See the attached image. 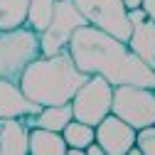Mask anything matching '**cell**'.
Segmentation results:
<instances>
[{
    "instance_id": "8",
    "label": "cell",
    "mask_w": 155,
    "mask_h": 155,
    "mask_svg": "<svg viewBox=\"0 0 155 155\" xmlns=\"http://www.w3.org/2000/svg\"><path fill=\"white\" fill-rule=\"evenodd\" d=\"M94 128H96V140L101 143L106 155H126L135 145V133L138 130L123 118H118L116 113H108Z\"/></svg>"
},
{
    "instance_id": "2",
    "label": "cell",
    "mask_w": 155,
    "mask_h": 155,
    "mask_svg": "<svg viewBox=\"0 0 155 155\" xmlns=\"http://www.w3.org/2000/svg\"><path fill=\"white\" fill-rule=\"evenodd\" d=\"M89 79L79 67L74 64L69 49H62L49 57H37V59L22 71L20 89L30 101L40 106H59L71 104L74 94Z\"/></svg>"
},
{
    "instance_id": "3",
    "label": "cell",
    "mask_w": 155,
    "mask_h": 155,
    "mask_svg": "<svg viewBox=\"0 0 155 155\" xmlns=\"http://www.w3.org/2000/svg\"><path fill=\"white\" fill-rule=\"evenodd\" d=\"M42 57L40 35L30 25L15 30H0V79H10L20 84L22 71Z\"/></svg>"
},
{
    "instance_id": "15",
    "label": "cell",
    "mask_w": 155,
    "mask_h": 155,
    "mask_svg": "<svg viewBox=\"0 0 155 155\" xmlns=\"http://www.w3.org/2000/svg\"><path fill=\"white\" fill-rule=\"evenodd\" d=\"M30 0H0V30H15L27 22Z\"/></svg>"
},
{
    "instance_id": "11",
    "label": "cell",
    "mask_w": 155,
    "mask_h": 155,
    "mask_svg": "<svg viewBox=\"0 0 155 155\" xmlns=\"http://www.w3.org/2000/svg\"><path fill=\"white\" fill-rule=\"evenodd\" d=\"M133 54H138L140 59L155 69V22L153 20H143L138 25H133L130 30V37H128V42Z\"/></svg>"
},
{
    "instance_id": "18",
    "label": "cell",
    "mask_w": 155,
    "mask_h": 155,
    "mask_svg": "<svg viewBox=\"0 0 155 155\" xmlns=\"http://www.w3.org/2000/svg\"><path fill=\"white\" fill-rule=\"evenodd\" d=\"M143 20H148V15H145L143 5H140V8L128 10V22H130V25H138V22H143Z\"/></svg>"
},
{
    "instance_id": "4",
    "label": "cell",
    "mask_w": 155,
    "mask_h": 155,
    "mask_svg": "<svg viewBox=\"0 0 155 155\" xmlns=\"http://www.w3.org/2000/svg\"><path fill=\"white\" fill-rule=\"evenodd\" d=\"M111 113L130 123L135 130L145 126H155V89L135 86V84L113 86Z\"/></svg>"
},
{
    "instance_id": "17",
    "label": "cell",
    "mask_w": 155,
    "mask_h": 155,
    "mask_svg": "<svg viewBox=\"0 0 155 155\" xmlns=\"http://www.w3.org/2000/svg\"><path fill=\"white\" fill-rule=\"evenodd\" d=\"M135 145L140 148L143 155H155V126L138 128V133H135Z\"/></svg>"
},
{
    "instance_id": "12",
    "label": "cell",
    "mask_w": 155,
    "mask_h": 155,
    "mask_svg": "<svg viewBox=\"0 0 155 155\" xmlns=\"http://www.w3.org/2000/svg\"><path fill=\"white\" fill-rule=\"evenodd\" d=\"M67 140L62 133L40 128H30V153L32 155H67Z\"/></svg>"
},
{
    "instance_id": "14",
    "label": "cell",
    "mask_w": 155,
    "mask_h": 155,
    "mask_svg": "<svg viewBox=\"0 0 155 155\" xmlns=\"http://www.w3.org/2000/svg\"><path fill=\"white\" fill-rule=\"evenodd\" d=\"M74 118V111L71 104H59V106H42V111L37 113V126L40 128H49L62 133L64 126Z\"/></svg>"
},
{
    "instance_id": "1",
    "label": "cell",
    "mask_w": 155,
    "mask_h": 155,
    "mask_svg": "<svg viewBox=\"0 0 155 155\" xmlns=\"http://www.w3.org/2000/svg\"><path fill=\"white\" fill-rule=\"evenodd\" d=\"M74 64L84 74H99L113 86L135 84L155 89V69L148 67L138 54H133L130 47L94 25L76 27L67 45Z\"/></svg>"
},
{
    "instance_id": "7",
    "label": "cell",
    "mask_w": 155,
    "mask_h": 155,
    "mask_svg": "<svg viewBox=\"0 0 155 155\" xmlns=\"http://www.w3.org/2000/svg\"><path fill=\"white\" fill-rule=\"evenodd\" d=\"M74 5L79 8L89 25L128 42L133 25L128 22V10L123 0H74Z\"/></svg>"
},
{
    "instance_id": "20",
    "label": "cell",
    "mask_w": 155,
    "mask_h": 155,
    "mask_svg": "<svg viewBox=\"0 0 155 155\" xmlns=\"http://www.w3.org/2000/svg\"><path fill=\"white\" fill-rule=\"evenodd\" d=\"M143 10L148 15V20L155 22V0H143Z\"/></svg>"
},
{
    "instance_id": "13",
    "label": "cell",
    "mask_w": 155,
    "mask_h": 155,
    "mask_svg": "<svg viewBox=\"0 0 155 155\" xmlns=\"http://www.w3.org/2000/svg\"><path fill=\"white\" fill-rule=\"evenodd\" d=\"M62 135H64L67 148H69L67 155H79V153L86 150V145H89L91 140H96V128L89 126V123H84V121L71 118V121L64 126Z\"/></svg>"
},
{
    "instance_id": "19",
    "label": "cell",
    "mask_w": 155,
    "mask_h": 155,
    "mask_svg": "<svg viewBox=\"0 0 155 155\" xmlns=\"http://www.w3.org/2000/svg\"><path fill=\"white\" fill-rule=\"evenodd\" d=\"M84 153H86V155H106V153H104V148H101V143H99V140H91V143H89V145H86V150H84Z\"/></svg>"
},
{
    "instance_id": "9",
    "label": "cell",
    "mask_w": 155,
    "mask_h": 155,
    "mask_svg": "<svg viewBox=\"0 0 155 155\" xmlns=\"http://www.w3.org/2000/svg\"><path fill=\"white\" fill-rule=\"evenodd\" d=\"M40 111H42V106L30 101L17 81L0 79V121L3 118H22L30 128H35Z\"/></svg>"
},
{
    "instance_id": "21",
    "label": "cell",
    "mask_w": 155,
    "mask_h": 155,
    "mask_svg": "<svg viewBox=\"0 0 155 155\" xmlns=\"http://www.w3.org/2000/svg\"><path fill=\"white\" fill-rule=\"evenodd\" d=\"M123 5H126V10H133V8H140L143 0H123Z\"/></svg>"
},
{
    "instance_id": "6",
    "label": "cell",
    "mask_w": 155,
    "mask_h": 155,
    "mask_svg": "<svg viewBox=\"0 0 155 155\" xmlns=\"http://www.w3.org/2000/svg\"><path fill=\"white\" fill-rule=\"evenodd\" d=\"M81 25H86V17L79 12V8L74 5V0H57L49 25L40 32L42 54L49 57V54H57V52L67 49L74 30L81 27Z\"/></svg>"
},
{
    "instance_id": "10",
    "label": "cell",
    "mask_w": 155,
    "mask_h": 155,
    "mask_svg": "<svg viewBox=\"0 0 155 155\" xmlns=\"http://www.w3.org/2000/svg\"><path fill=\"white\" fill-rule=\"evenodd\" d=\"M0 153L3 155H27L30 153V126L22 118L0 121Z\"/></svg>"
},
{
    "instance_id": "16",
    "label": "cell",
    "mask_w": 155,
    "mask_h": 155,
    "mask_svg": "<svg viewBox=\"0 0 155 155\" xmlns=\"http://www.w3.org/2000/svg\"><path fill=\"white\" fill-rule=\"evenodd\" d=\"M54 5H57V0H30V10H27V22L37 35H40L49 20H52V15H54Z\"/></svg>"
},
{
    "instance_id": "5",
    "label": "cell",
    "mask_w": 155,
    "mask_h": 155,
    "mask_svg": "<svg viewBox=\"0 0 155 155\" xmlns=\"http://www.w3.org/2000/svg\"><path fill=\"white\" fill-rule=\"evenodd\" d=\"M111 101H113V84H108L99 74H91L71 99L74 118L96 126L111 113Z\"/></svg>"
}]
</instances>
